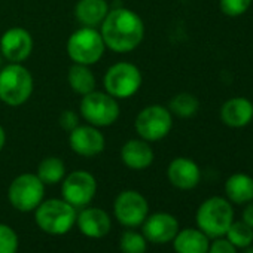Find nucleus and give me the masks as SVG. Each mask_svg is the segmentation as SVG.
Segmentation results:
<instances>
[{
    "mask_svg": "<svg viewBox=\"0 0 253 253\" xmlns=\"http://www.w3.org/2000/svg\"><path fill=\"white\" fill-rule=\"evenodd\" d=\"M207 253H238V249L234 244H231L226 238L219 237L214 238L213 243L209 246Z\"/></svg>",
    "mask_w": 253,
    "mask_h": 253,
    "instance_id": "nucleus-29",
    "label": "nucleus"
},
{
    "mask_svg": "<svg viewBox=\"0 0 253 253\" xmlns=\"http://www.w3.org/2000/svg\"><path fill=\"white\" fill-rule=\"evenodd\" d=\"M142 73L131 63H116L104 75L106 92L115 98H128L134 95L142 85Z\"/></svg>",
    "mask_w": 253,
    "mask_h": 253,
    "instance_id": "nucleus-8",
    "label": "nucleus"
},
{
    "mask_svg": "<svg viewBox=\"0 0 253 253\" xmlns=\"http://www.w3.org/2000/svg\"><path fill=\"white\" fill-rule=\"evenodd\" d=\"M67 79H69V85L72 86V89L81 95L89 94L95 89V78L92 72L88 69V66L75 63L69 69Z\"/></svg>",
    "mask_w": 253,
    "mask_h": 253,
    "instance_id": "nucleus-22",
    "label": "nucleus"
},
{
    "mask_svg": "<svg viewBox=\"0 0 253 253\" xmlns=\"http://www.w3.org/2000/svg\"><path fill=\"white\" fill-rule=\"evenodd\" d=\"M210 238L198 228L179 229L173 238V249L176 253H207Z\"/></svg>",
    "mask_w": 253,
    "mask_h": 253,
    "instance_id": "nucleus-20",
    "label": "nucleus"
},
{
    "mask_svg": "<svg viewBox=\"0 0 253 253\" xmlns=\"http://www.w3.org/2000/svg\"><path fill=\"white\" fill-rule=\"evenodd\" d=\"M5 142H6V134H5L3 126L0 125V151L3 149V146H5Z\"/></svg>",
    "mask_w": 253,
    "mask_h": 253,
    "instance_id": "nucleus-32",
    "label": "nucleus"
},
{
    "mask_svg": "<svg viewBox=\"0 0 253 253\" xmlns=\"http://www.w3.org/2000/svg\"><path fill=\"white\" fill-rule=\"evenodd\" d=\"M121 113L119 104L115 97L107 92L92 91L85 94L81 100V115L89 125L107 126L118 121Z\"/></svg>",
    "mask_w": 253,
    "mask_h": 253,
    "instance_id": "nucleus-6",
    "label": "nucleus"
},
{
    "mask_svg": "<svg viewBox=\"0 0 253 253\" xmlns=\"http://www.w3.org/2000/svg\"><path fill=\"white\" fill-rule=\"evenodd\" d=\"M17 252H18L17 232L11 226L0 223V253H17Z\"/></svg>",
    "mask_w": 253,
    "mask_h": 253,
    "instance_id": "nucleus-28",
    "label": "nucleus"
},
{
    "mask_svg": "<svg viewBox=\"0 0 253 253\" xmlns=\"http://www.w3.org/2000/svg\"><path fill=\"white\" fill-rule=\"evenodd\" d=\"M66 174V167L63 160L57 157H48L45 158L39 167H38V177L45 185H55L63 180Z\"/></svg>",
    "mask_w": 253,
    "mask_h": 253,
    "instance_id": "nucleus-23",
    "label": "nucleus"
},
{
    "mask_svg": "<svg viewBox=\"0 0 253 253\" xmlns=\"http://www.w3.org/2000/svg\"><path fill=\"white\" fill-rule=\"evenodd\" d=\"M219 116L229 128H244L253 121V101L241 95L231 97L220 106Z\"/></svg>",
    "mask_w": 253,
    "mask_h": 253,
    "instance_id": "nucleus-16",
    "label": "nucleus"
},
{
    "mask_svg": "<svg viewBox=\"0 0 253 253\" xmlns=\"http://www.w3.org/2000/svg\"><path fill=\"white\" fill-rule=\"evenodd\" d=\"M70 148L81 157H97L104 149V136L94 125H81L70 131Z\"/></svg>",
    "mask_w": 253,
    "mask_h": 253,
    "instance_id": "nucleus-14",
    "label": "nucleus"
},
{
    "mask_svg": "<svg viewBox=\"0 0 253 253\" xmlns=\"http://www.w3.org/2000/svg\"><path fill=\"white\" fill-rule=\"evenodd\" d=\"M173 126V115L169 107L151 104L139 112L136 118V131L146 142H158L169 136Z\"/></svg>",
    "mask_w": 253,
    "mask_h": 253,
    "instance_id": "nucleus-7",
    "label": "nucleus"
},
{
    "mask_svg": "<svg viewBox=\"0 0 253 253\" xmlns=\"http://www.w3.org/2000/svg\"><path fill=\"white\" fill-rule=\"evenodd\" d=\"M195 222L200 231L209 238L225 237L228 228L234 222L232 204L222 197H210L204 200L195 214Z\"/></svg>",
    "mask_w": 253,
    "mask_h": 253,
    "instance_id": "nucleus-2",
    "label": "nucleus"
},
{
    "mask_svg": "<svg viewBox=\"0 0 253 253\" xmlns=\"http://www.w3.org/2000/svg\"><path fill=\"white\" fill-rule=\"evenodd\" d=\"M76 223L79 231L89 238H103L112 228L109 214L98 207H84L76 214Z\"/></svg>",
    "mask_w": 253,
    "mask_h": 253,
    "instance_id": "nucleus-17",
    "label": "nucleus"
},
{
    "mask_svg": "<svg viewBox=\"0 0 253 253\" xmlns=\"http://www.w3.org/2000/svg\"><path fill=\"white\" fill-rule=\"evenodd\" d=\"M45 183L38 174L24 173L12 180L8 189V198L14 209L20 211H32L43 201Z\"/></svg>",
    "mask_w": 253,
    "mask_h": 253,
    "instance_id": "nucleus-9",
    "label": "nucleus"
},
{
    "mask_svg": "<svg viewBox=\"0 0 253 253\" xmlns=\"http://www.w3.org/2000/svg\"><path fill=\"white\" fill-rule=\"evenodd\" d=\"M225 238L237 249H246L253 244V228L243 220H234L228 228Z\"/></svg>",
    "mask_w": 253,
    "mask_h": 253,
    "instance_id": "nucleus-25",
    "label": "nucleus"
},
{
    "mask_svg": "<svg viewBox=\"0 0 253 253\" xmlns=\"http://www.w3.org/2000/svg\"><path fill=\"white\" fill-rule=\"evenodd\" d=\"M225 195L231 204H247L253 200V177L247 173L231 174L225 180Z\"/></svg>",
    "mask_w": 253,
    "mask_h": 253,
    "instance_id": "nucleus-19",
    "label": "nucleus"
},
{
    "mask_svg": "<svg viewBox=\"0 0 253 253\" xmlns=\"http://www.w3.org/2000/svg\"><path fill=\"white\" fill-rule=\"evenodd\" d=\"M33 92V78L20 63H11L0 72V100L8 106H21Z\"/></svg>",
    "mask_w": 253,
    "mask_h": 253,
    "instance_id": "nucleus-4",
    "label": "nucleus"
},
{
    "mask_svg": "<svg viewBox=\"0 0 253 253\" xmlns=\"http://www.w3.org/2000/svg\"><path fill=\"white\" fill-rule=\"evenodd\" d=\"M97 192V182L94 176L88 171L78 170L70 173L64 180L61 186L63 200L67 201L75 209H84L86 207Z\"/></svg>",
    "mask_w": 253,
    "mask_h": 253,
    "instance_id": "nucleus-11",
    "label": "nucleus"
},
{
    "mask_svg": "<svg viewBox=\"0 0 253 253\" xmlns=\"http://www.w3.org/2000/svg\"><path fill=\"white\" fill-rule=\"evenodd\" d=\"M241 250H243V253H253V246H249V247L241 249Z\"/></svg>",
    "mask_w": 253,
    "mask_h": 253,
    "instance_id": "nucleus-33",
    "label": "nucleus"
},
{
    "mask_svg": "<svg viewBox=\"0 0 253 253\" xmlns=\"http://www.w3.org/2000/svg\"><path fill=\"white\" fill-rule=\"evenodd\" d=\"M121 158L124 164L131 170H145L154 163V151L143 139L128 140L121 149Z\"/></svg>",
    "mask_w": 253,
    "mask_h": 253,
    "instance_id": "nucleus-18",
    "label": "nucleus"
},
{
    "mask_svg": "<svg viewBox=\"0 0 253 253\" xmlns=\"http://www.w3.org/2000/svg\"><path fill=\"white\" fill-rule=\"evenodd\" d=\"M33 49V39L32 35L21 29L14 27L3 33L0 39V51L3 57L11 63H21L32 54Z\"/></svg>",
    "mask_w": 253,
    "mask_h": 253,
    "instance_id": "nucleus-12",
    "label": "nucleus"
},
{
    "mask_svg": "<svg viewBox=\"0 0 253 253\" xmlns=\"http://www.w3.org/2000/svg\"><path fill=\"white\" fill-rule=\"evenodd\" d=\"M109 14V5L106 0H79L75 15L84 27L101 26L106 15Z\"/></svg>",
    "mask_w": 253,
    "mask_h": 253,
    "instance_id": "nucleus-21",
    "label": "nucleus"
},
{
    "mask_svg": "<svg viewBox=\"0 0 253 253\" xmlns=\"http://www.w3.org/2000/svg\"><path fill=\"white\" fill-rule=\"evenodd\" d=\"M198 109H200V101L191 92L176 94L169 104V110L171 112V115H176L179 118H191L198 112Z\"/></svg>",
    "mask_w": 253,
    "mask_h": 253,
    "instance_id": "nucleus-24",
    "label": "nucleus"
},
{
    "mask_svg": "<svg viewBox=\"0 0 253 253\" xmlns=\"http://www.w3.org/2000/svg\"><path fill=\"white\" fill-rule=\"evenodd\" d=\"M167 177L174 188L182 191H191L200 183L201 170L194 160L179 157L169 164Z\"/></svg>",
    "mask_w": 253,
    "mask_h": 253,
    "instance_id": "nucleus-15",
    "label": "nucleus"
},
{
    "mask_svg": "<svg viewBox=\"0 0 253 253\" xmlns=\"http://www.w3.org/2000/svg\"><path fill=\"white\" fill-rule=\"evenodd\" d=\"M38 226L51 235H63L76 223V209L64 200H46L36 207Z\"/></svg>",
    "mask_w": 253,
    "mask_h": 253,
    "instance_id": "nucleus-3",
    "label": "nucleus"
},
{
    "mask_svg": "<svg viewBox=\"0 0 253 253\" xmlns=\"http://www.w3.org/2000/svg\"><path fill=\"white\" fill-rule=\"evenodd\" d=\"M113 211L121 225L134 228L142 225L148 217L149 204L140 192L124 191L116 197Z\"/></svg>",
    "mask_w": 253,
    "mask_h": 253,
    "instance_id": "nucleus-10",
    "label": "nucleus"
},
{
    "mask_svg": "<svg viewBox=\"0 0 253 253\" xmlns=\"http://www.w3.org/2000/svg\"><path fill=\"white\" fill-rule=\"evenodd\" d=\"M100 35L109 49L125 54L131 52L142 43L145 38V24L136 12L116 8L106 15L101 23Z\"/></svg>",
    "mask_w": 253,
    "mask_h": 253,
    "instance_id": "nucleus-1",
    "label": "nucleus"
},
{
    "mask_svg": "<svg viewBox=\"0 0 253 253\" xmlns=\"http://www.w3.org/2000/svg\"><path fill=\"white\" fill-rule=\"evenodd\" d=\"M253 0H219V8L223 15L229 18H237L244 15L250 6Z\"/></svg>",
    "mask_w": 253,
    "mask_h": 253,
    "instance_id": "nucleus-27",
    "label": "nucleus"
},
{
    "mask_svg": "<svg viewBox=\"0 0 253 253\" xmlns=\"http://www.w3.org/2000/svg\"><path fill=\"white\" fill-rule=\"evenodd\" d=\"M241 220L253 228V200L249 201L247 204H244V209L241 213Z\"/></svg>",
    "mask_w": 253,
    "mask_h": 253,
    "instance_id": "nucleus-31",
    "label": "nucleus"
},
{
    "mask_svg": "<svg viewBox=\"0 0 253 253\" xmlns=\"http://www.w3.org/2000/svg\"><path fill=\"white\" fill-rule=\"evenodd\" d=\"M179 232V222L170 213H154L143 222V237L146 241L155 244H166L173 241L176 234Z\"/></svg>",
    "mask_w": 253,
    "mask_h": 253,
    "instance_id": "nucleus-13",
    "label": "nucleus"
},
{
    "mask_svg": "<svg viewBox=\"0 0 253 253\" xmlns=\"http://www.w3.org/2000/svg\"><path fill=\"white\" fill-rule=\"evenodd\" d=\"M60 124L63 125V128H66L67 131H72L78 126V116L72 110H66L60 118Z\"/></svg>",
    "mask_w": 253,
    "mask_h": 253,
    "instance_id": "nucleus-30",
    "label": "nucleus"
},
{
    "mask_svg": "<svg viewBox=\"0 0 253 253\" xmlns=\"http://www.w3.org/2000/svg\"><path fill=\"white\" fill-rule=\"evenodd\" d=\"M146 244L143 234L134 231H125L119 240V249L122 253H146Z\"/></svg>",
    "mask_w": 253,
    "mask_h": 253,
    "instance_id": "nucleus-26",
    "label": "nucleus"
},
{
    "mask_svg": "<svg viewBox=\"0 0 253 253\" xmlns=\"http://www.w3.org/2000/svg\"><path fill=\"white\" fill-rule=\"evenodd\" d=\"M104 41L92 27L76 30L67 41V54L76 64L91 66L97 63L104 52Z\"/></svg>",
    "mask_w": 253,
    "mask_h": 253,
    "instance_id": "nucleus-5",
    "label": "nucleus"
}]
</instances>
